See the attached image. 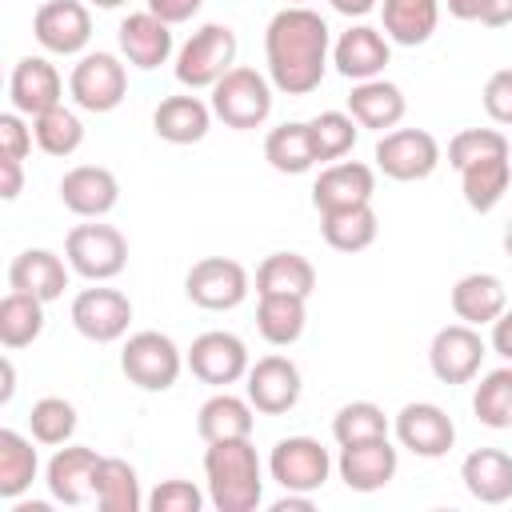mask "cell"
<instances>
[{
    "label": "cell",
    "instance_id": "6da1fadb",
    "mask_svg": "<svg viewBox=\"0 0 512 512\" xmlns=\"http://www.w3.org/2000/svg\"><path fill=\"white\" fill-rule=\"evenodd\" d=\"M332 60V32L320 12L308 4L280 8L264 28V64L268 80L284 96H308L320 88Z\"/></svg>",
    "mask_w": 512,
    "mask_h": 512
},
{
    "label": "cell",
    "instance_id": "7a4b0ae2",
    "mask_svg": "<svg viewBox=\"0 0 512 512\" xmlns=\"http://www.w3.org/2000/svg\"><path fill=\"white\" fill-rule=\"evenodd\" d=\"M204 480H208V500L216 512H256L264 500V468L252 448V436L208 444Z\"/></svg>",
    "mask_w": 512,
    "mask_h": 512
},
{
    "label": "cell",
    "instance_id": "3957f363",
    "mask_svg": "<svg viewBox=\"0 0 512 512\" xmlns=\"http://www.w3.org/2000/svg\"><path fill=\"white\" fill-rule=\"evenodd\" d=\"M236 32L228 24H200L180 48H176V60H172V72L176 80L188 88V92H200V88H212L224 72L236 68Z\"/></svg>",
    "mask_w": 512,
    "mask_h": 512
},
{
    "label": "cell",
    "instance_id": "277c9868",
    "mask_svg": "<svg viewBox=\"0 0 512 512\" xmlns=\"http://www.w3.org/2000/svg\"><path fill=\"white\" fill-rule=\"evenodd\" d=\"M212 116L224 120V128L248 132L260 128L272 116V80L248 64H236L232 72H224L212 88Z\"/></svg>",
    "mask_w": 512,
    "mask_h": 512
},
{
    "label": "cell",
    "instance_id": "5b68a950",
    "mask_svg": "<svg viewBox=\"0 0 512 512\" xmlns=\"http://www.w3.org/2000/svg\"><path fill=\"white\" fill-rule=\"evenodd\" d=\"M184 368L188 364H184V352L176 348V340L156 328L132 332L120 348V372L128 376V384H136L144 392H168Z\"/></svg>",
    "mask_w": 512,
    "mask_h": 512
},
{
    "label": "cell",
    "instance_id": "8992f818",
    "mask_svg": "<svg viewBox=\"0 0 512 512\" xmlns=\"http://www.w3.org/2000/svg\"><path fill=\"white\" fill-rule=\"evenodd\" d=\"M64 260L72 264L76 276H84L92 284H108L128 264V240L116 224L88 220V224H76L64 236Z\"/></svg>",
    "mask_w": 512,
    "mask_h": 512
},
{
    "label": "cell",
    "instance_id": "52a82bcc",
    "mask_svg": "<svg viewBox=\"0 0 512 512\" xmlns=\"http://www.w3.org/2000/svg\"><path fill=\"white\" fill-rule=\"evenodd\" d=\"M68 96L80 112H116L128 96V72H124V60L116 52H84L76 64H72V76H68Z\"/></svg>",
    "mask_w": 512,
    "mask_h": 512
},
{
    "label": "cell",
    "instance_id": "ba28073f",
    "mask_svg": "<svg viewBox=\"0 0 512 512\" xmlns=\"http://www.w3.org/2000/svg\"><path fill=\"white\" fill-rule=\"evenodd\" d=\"M372 160H376V172H384L388 180L412 184V180H428L440 168L444 148L428 128H392V132H380Z\"/></svg>",
    "mask_w": 512,
    "mask_h": 512
},
{
    "label": "cell",
    "instance_id": "9c48e42d",
    "mask_svg": "<svg viewBox=\"0 0 512 512\" xmlns=\"http://www.w3.org/2000/svg\"><path fill=\"white\" fill-rule=\"evenodd\" d=\"M252 292V276L232 256H204L184 276V296L204 312H228L240 308Z\"/></svg>",
    "mask_w": 512,
    "mask_h": 512
},
{
    "label": "cell",
    "instance_id": "30bf717a",
    "mask_svg": "<svg viewBox=\"0 0 512 512\" xmlns=\"http://www.w3.org/2000/svg\"><path fill=\"white\" fill-rule=\"evenodd\" d=\"M68 320H72V328H76L84 340H92V344H116V340L128 336L132 300H128L120 288L96 284V288H84V292L72 296Z\"/></svg>",
    "mask_w": 512,
    "mask_h": 512
},
{
    "label": "cell",
    "instance_id": "8fae6325",
    "mask_svg": "<svg viewBox=\"0 0 512 512\" xmlns=\"http://www.w3.org/2000/svg\"><path fill=\"white\" fill-rule=\"evenodd\" d=\"M184 364L188 372L208 384V388H228V384H240L252 368L248 360V344L236 336V332H224V328H212V332H200L192 340V348L184 352Z\"/></svg>",
    "mask_w": 512,
    "mask_h": 512
},
{
    "label": "cell",
    "instance_id": "7c38bea8",
    "mask_svg": "<svg viewBox=\"0 0 512 512\" xmlns=\"http://www.w3.org/2000/svg\"><path fill=\"white\" fill-rule=\"evenodd\" d=\"M268 476L284 492H320L332 476V456L312 436H284L268 456Z\"/></svg>",
    "mask_w": 512,
    "mask_h": 512
},
{
    "label": "cell",
    "instance_id": "4fadbf2b",
    "mask_svg": "<svg viewBox=\"0 0 512 512\" xmlns=\"http://www.w3.org/2000/svg\"><path fill=\"white\" fill-rule=\"evenodd\" d=\"M484 356H488V344H484L480 328H472L464 320L436 328V336L428 344V368H432V376L440 384H468V380H476Z\"/></svg>",
    "mask_w": 512,
    "mask_h": 512
},
{
    "label": "cell",
    "instance_id": "5bb4252c",
    "mask_svg": "<svg viewBox=\"0 0 512 512\" xmlns=\"http://www.w3.org/2000/svg\"><path fill=\"white\" fill-rule=\"evenodd\" d=\"M32 36L52 56H84L92 40V12L84 0H40L32 16Z\"/></svg>",
    "mask_w": 512,
    "mask_h": 512
},
{
    "label": "cell",
    "instance_id": "9a60e30c",
    "mask_svg": "<svg viewBox=\"0 0 512 512\" xmlns=\"http://www.w3.org/2000/svg\"><path fill=\"white\" fill-rule=\"evenodd\" d=\"M300 392H304V380H300V368L296 360L272 352V356H260L248 376H244V396L252 400V408L260 416H284L300 404Z\"/></svg>",
    "mask_w": 512,
    "mask_h": 512
},
{
    "label": "cell",
    "instance_id": "2e32d148",
    "mask_svg": "<svg viewBox=\"0 0 512 512\" xmlns=\"http://www.w3.org/2000/svg\"><path fill=\"white\" fill-rule=\"evenodd\" d=\"M392 432H396L400 448H408V452L420 456V460H440V456H448V448L456 444V424H452V416H448L440 404H432V400H412V404H404V408L396 412V420H392Z\"/></svg>",
    "mask_w": 512,
    "mask_h": 512
},
{
    "label": "cell",
    "instance_id": "e0dca14e",
    "mask_svg": "<svg viewBox=\"0 0 512 512\" xmlns=\"http://www.w3.org/2000/svg\"><path fill=\"white\" fill-rule=\"evenodd\" d=\"M100 452L88 448V444H60L44 468V484H48V496L68 504V508H80L88 500H96V472H100Z\"/></svg>",
    "mask_w": 512,
    "mask_h": 512
},
{
    "label": "cell",
    "instance_id": "ac0fdd59",
    "mask_svg": "<svg viewBox=\"0 0 512 512\" xmlns=\"http://www.w3.org/2000/svg\"><path fill=\"white\" fill-rule=\"evenodd\" d=\"M392 60V40L384 36V28L372 24H352L332 40V64L344 80L360 84V80H376L384 76Z\"/></svg>",
    "mask_w": 512,
    "mask_h": 512
},
{
    "label": "cell",
    "instance_id": "d6986e66",
    "mask_svg": "<svg viewBox=\"0 0 512 512\" xmlns=\"http://www.w3.org/2000/svg\"><path fill=\"white\" fill-rule=\"evenodd\" d=\"M60 204L80 220H104L120 204V180L104 164H76L60 176Z\"/></svg>",
    "mask_w": 512,
    "mask_h": 512
},
{
    "label": "cell",
    "instance_id": "ffe728a7",
    "mask_svg": "<svg viewBox=\"0 0 512 512\" xmlns=\"http://www.w3.org/2000/svg\"><path fill=\"white\" fill-rule=\"evenodd\" d=\"M336 472L352 492H380L396 480L400 472V452L392 448L388 436L376 440H360V444H344L336 456Z\"/></svg>",
    "mask_w": 512,
    "mask_h": 512
},
{
    "label": "cell",
    "instance_id": "44dd1931",
    "mask_svg": "<svg viewBox=\"0 0 512 512\" xmlns=\"http://www.w3.org/2000/svg\"><path fill=\"white\" fill-rule=\"evenodd\" d=\"M376 196V168L364 160H332L320 168L312 184V208L316 212H340L356 204H372Z\"/></svg>",
    "mask_w": 512,
    "mask_h": 512
},
{
    "label": "cell",
    "instance_id": "7402d4cb",
    "mask_svg": "<svg viewBox=\"0 0 512 512\" xmlns=\"http://www.w3.org/2000/svg\"><path fill=\"white\" fill-rule=\"evenodd\" d=\"M8 100L20 116L36 120L40 112L64 104V80L48 56H20L8 76Z\"/></svg>",
    "mask_w": 512,
    "mask_h": 512
},
{
    "label": "cell",
    "instance_id": "603a6c76",
    "mask_svg": "<svg viewBox=\"0 0 512 512\" xmlns=\"http://www.w3.org/2000/svg\"><path fill=\"white\" fill-rule=\"evenodd\" d=\"M116 40H120V56L140 68V72H152L160 64L172 60L176 52V40H172V24H164L160 16H152L148 8L144 12H128L116 28Z\"/></svg>",
    "mask_w": 512,
    "mask_h": 512
},
{
    "label": "cell",
    "instance_id": "cb8c5ba5",
    "mask_svg": "<svg viewBox=\"0 0 512 512\" xmlns=\"http://www.w3.org/2000/svg\"><path fill=\"white\" fill-rule=\"evenodd\" d=\"M68 272H72V264H68L64 256H56L52 248H24V252L12 256V264H8V288L28 292V296L52 304V300L64 296Z\"/></svg>",
    "mask_w": 512,
    "mask_h": 512
},
{
    "label": "cell",
    "instance_id": "d4e9b609",
    "mask_svg": "<svg viewBox=\"0 0 512 512\" xmlns=\"http://www.w3.org/2000/svg\"><path fill=\"white\" fill-rule=\"evenodd\" d=\"M408 112V100L400 92V84L376 76V80H360L352 84L348 92V116L360 124V128H372V132H392Z\"/></svg>",
    "mask_w": 512,
    "mask_h": 512
},
{
    "label": "cell",
    "instance_id": "484cf974",
    "mask_svg": "<svg viewBox=\"0 0 512 512\" xmlns=\"http://www.w3.org/2000/svg\"><path fill=\"white\" fill-rule=\"evenodd\" d=\"M212 128V104H204L192 92L180 96H164L152 112V132L164 144H200Z\"/></svg>",
    "mask_w": 512,
    "mask_h": 512
},
{
    "label": "cell",
    "instance_id": "4316f807",
    "mask_svg": "<svg viewBox=\"0 0 512 512\" xmlns=\"http://www.w3.org/2000/svg\"><path fill=\"white\" fill-rule=\"evenodd\" d=\"M460 480L472 500L480 504H508L512 500V452L504 448H476L460 460Z\"/></svg>",
    "mask_w": 512,
    "mask_h": 512
},
{
    "label": "cell",
    "instance_id": "83f0119b",
    "mask_svg": "<svg viewBox=\"0 0 512 512\" xmlns=\"http://www.w3.org/2000/svg\"><path fill=\"white\" fill-rule=\"evenodd\" d=\"M256 428V408L248 396H232L228 388L212 392L200 412H196V432L204 444H216V440H244L252 436Z\"/></svg>",
    "mask_w": 512,
    "mask_h": 512
},
{
    "label": "cell",
    "instance_id": "f1b7e54d",
    "mask_svg": "<svg viewBox=\"0 0 512 512\" xmlns=\"http://www.w3.org/2000/svg\"><path fill=\"white\" fill-rule=\"evenodd\" d=\"M452 312L456 320L472 324V328H484L492 324L504 308H508V292H504V280L496 272H468L452 284Z\"/></svg>",
    "mask_w": 512,
    "mask_h": 512
},
{
    "label": "cell",
    "instance_id": "f546056e",
    "mask_svg": "<svg viewBox=\"0 0 512 512\" xmlns=\"http://www.w3.org/2000/svg\"><path fill=\"white\" fill-rule=\"evenodd\" d=\"M512 184V152H492L484 160H472L460 168V192L472 212H492Z\"/></svg>",
    "mask_w": 512,
    "mask_h": 512
},
{
    "label": "cell",
    "instance_id": "4dcf8cb0",
    "mask_svg": "<svg viewBox=\"0 0 512 512\" xmlns=\"http://www.w3.org/2000/svg\"><path fill=\"white\" fill-rule=\"evenodd\" d=\"M440 8H444V0H380L384 36L400 48L428 44L440 24Z\"/></svg>",
    "mask_w": 512,
    "mask_h": 512
},
{
    "label": "cell",
    "instance_id": "1f68e13d",
    "mask_svg": "<svg viewBox=\"0 0 512 512\" xmlns=\"http://www.w3.org/2000/svg\"><path fill=\"white\" fill-rule=\"evenodd\" d=\"M304 324H308V300L304 296H288V292L256 296V332L272 348L296 344L304 336Z\"/></svg>",
    "mask_w": 512,
    "mask_h": 512
},
{
    "label": "cell",
    "instance_id": "d6a6232c",
    "mask_svg": "<svg viewBox=\"0 0 512 512\" xmlns=\"http://www.w3.org/2000/svg\"><path fill=\"white\" fill-rule=\"evenodd\" d=\"M264 160L276 172H284V176H304L308 168H316V148H312L308 120H284V124L268 128V136H264Z\"/></svg>",
    "mask_w": 512,
    "mask_h": 512
},
{
    "label": "cell",
    "instance_id": "836d02e7",
    "mask_svg": "<svg viewBox=\"0 0 512 512\" xmlns=\"http://www.w3.org/2000/svg\"><path fill=\"white\" fill-rule=\"evenodd\" d=\"M320 236L336 252H364L380 236L376 208L372 204H356V208H340V212H320Z\"/></svg>",
    "mask_w": 512,
    "mask_h": 512
},
{
    "label": "cell",
    "instance_id": "e575fe53",
    "mask_svg": "<svg viewBox=\"0 0 512 512\" xmlns=\"http://www.w3.org/2000/svg\"><path fill=\"white\" fill-rule=\"evenodd\" d=\"M312 288H316V268L300 252H272L256 268V296L288 292V296H304L308 300Z\"/></svg>",
    "mask_w": 512,
    "mask_h": 512
},
{
    "label": "cell",
    "instance_id": "d590c367",
    "mask_svg": "<svg viewBox=\"0 0 512 512\" xmlns=\"http://www.w3.org/2000/svg\"><path fill=\"white\" fill-rule=\"evenodd\" d=\"M36 472H40V456L32 440L16 428H0V496L20 500L32 488Z\"/></svg>",
    "mask_w": 512,
    "mask_h": 512
},
{
    "label": "cell",
    "instance_id": "8d00e7d4",
    "mask_svg": "<svg viewBox=\"0 0 512 512\" xmlns=\"http://www.w3.org/2000/svg\"><path fill=\"white\" fill-rule=\"evenodd\" d=\"M148 500L140 492V476L128 460L104 456L96 472V508L100 512H140Z\"/></svg>",
    "mask_w": 512,
    "mask_h": 512
},
{
    "label": "cell",
    "instance_id": "74e56055",
    "mask_svg": "<svg viewBox=\"0 0 512 512\" xmlns=\"http://www.w3.org/2000/svg\"><path fill=\"white\" fill-rule=\"evenodd\" d=\"M44 332V300L8 288V296L0 300V344L8 352L36 344Z\"/></svg>",
    "mask_w": 512,
    "mask_h": 512
},
{
    "label": "cell",
    "instance_id": "f35d334b",
    "mask_svg": "<svg viewBox=\"0 0 512 512\" xmlns=\"http://www.w3.org/2000/svg\"><path fill=\"white\" fill-rule=\"evenodd\" d=\"M308 132H312V148H316V164H332V160H344L352 148H356V136H360V124L348 116V108H328V112H316L308 120Z\"/></svg>",
    "mask_w": 512,
    "mask_h": 512
},
{
    "label": "cell",
    "instance_id": "ab89813d",
    "mask_svg": "<svg viewBox=\"0 0 512 512\" xmlns=\"http://www.w3.org/2000/svg\"><path fill=\"white\" fill-rule=\"evenodd\" d=\"M472 412L484 428H512V364L480 376L472 392Z\"/></svg>",
    "mask_w": 512,
    "mask_h": 512
},
{
    "label": "cell",
    "instance_id": "60d3db41",
    "mask_svg": "<svg viewBox=\"0 0 512 512\" xmlns=\"http://www.w3.org/2000/svg\"><path fill=\"white\" fill-rule=\"evenodd\" d=\"M32 136H36V148L40 152H48V156H72L84 144V120L72 108L56 104V108H48V112H40L32 120Z\"/></svg>",
    "mask_w": 512,
    "mask_h": 512
},
{
    "label": "cell",
    "instance_id": "b9f144b4",
    "mask_svg": "<svg viewBox=\"0 0 512 512\" xmlns=\"http://www.w3.org/2000/svg\"><path fill=\"white\" fill-rule=\"evenodd\" d=\"M28 432L36 444H48V448L68 444L76 432V404L64 396H40L28 412Z\"/></svg>",
    "mask_w": 512,
    "mask_h": 512
},
{
    "label": "cell",
    "instance_id": "7bdbcfd3",
    "mask_svg": "<svg viewBox=\"0 0 512 512\" xmlns=\"http://www.w3.org/2000/svg\"><path fill=\"white\" fill-rule=\"evenodd\" d=\"M388 416L380 404L372 400H352V404H340L336 416H332V440L344 448V444H360V440H376V436H388Z\"/></svg>",
    "mask_w": 512,
    "mask_h": 512
},
{
    "label": "cell",
    "instance_id": "ee69618b",
    "mask_svg": "<svg viewBox=\"0 0 512 512\" xmlns=\"http://www.w3.org/2000/svg\"><path fill=\"white\" fill-rule=\"evenodd\" d=\"M492 152H512L508 148V136L500 132V128H464V132H456L452 140H448V164L460 172L464 164H472V160H484V156H492Z\"/></svg>",
    "mask_w": 512,
    "mask_h": 512
},
{
    "label": "cell",
    "instance_id": "f6af8a7d",
    "mask_svg": "<svg viewBox=\"0 0 512 512\" xmlns=\"http://www.w3.org/2000/svg\"><path fill=\"white\" fill-rule=\"evenodd\" d=\"M148 508H152V512H200V508H204V492H200L192 480L172 476V480H160V484L152 488Z\"/></svg>",
    "mask_w": 512,
    "mask_h": 512
},
{
    "label": "cell",
    "instance_id": "bcb514c9",
    "mask_svg": "<svg viewBox=\"0 0 512 512\" xmlns=\"http://www.w3.org/2000/svg\"><path fill=\"white\" fill-rule=\"evenodd\" d=\"M448 16L456 20H472L484 28H504L512 24V0H444Z\"/></svg>",
    "mask_w": 512,
    "mask_h": 512
},
{
    "label": "cell",
    "instance_id": "7dc6e473",
    "mask_svg": "<svg viewBox=\"0 0 512 512\" xmlns=\"http://www.w3.org/2000/svg\"><path fill=\"white\" fill-rule=\"evenodd\" d=\"M480 104H484V112H488L492 124L512 128V68H496V72L484 80Z\"/></svg>",
    "mask_w": 512,
    "mask_h": 512
},
{
    "label": "cell",
    "instance_id": "c3c4849f",
    "mask_svg": "<svg viewBox=\"0 0 512 512\" xmlns=\"http://www.w3.org/2000/svg\"><path fill=\"white\" fill-rule=\"evenodd\" d=\"M32 120H24L16 108L12 112H0V156H16L24 160L32 152Z\"/></svg>",
    "mask_w": 512,
    "mask_h": 512
},
{
    "label": "cell",
    "instance_id": "681fc988",
    "mask_svg": "<svg viewBox=\"0 0 512 512\" xmlns=\"http://www.w3.org/2000/svg\"><path fill=\"white\" fill-rule=\"evenodd\" d=\"M200 4L204 0H148V12L160 16L164 24H184V20H192L200 12Z\"/></svg>",
    "mask_w": 512,
    "mask_h": 512
},
{
    "label": "cell",
    "instance_id": "f907efd6",
    "mask_svg": "<svg viewBox=\"0 0 512 512\" xmlns=\"http://www.w3.org/2000/svg\"><path fill=\"white\" fill-rule=\"evenodd\" d=\"M488 328H492V336H488L492 352H496L504 364H512V308H504Z\"/></svg>",
    "mask_w": 512,
    "mask_h": 512
},
{
    "label": "cell",
    "instance_id": "816d5d0a",
    "mask_svg": "<svg viewBox=\"0 0 512 512\" xmlns=\"http://www.w3.org/2000/svg\"><path fill=\"white\" fill-rule=\"evenodd\" d=\"M0 172H4L0 196H4V200H16L20 188H24V160H16V156H0Z\"/></svg>",
    "mask_w": 512,
    "mask_h": 512
},
{
    "label": "cell",
    "instance_id": "f5cc1de1",
    "mask_svg": "<svg viewBox=\"0 0 512 512\" xmlns=\"http://www.w3.org/2000/svg\"><path fill=\"white\" fill-rule=\"evenodd\" d=\"M272 512H312V492H284L272 500Z\"/></svg>",
    "mask_w": 512,
    "mask_h": 512
},
{
    "label": "cell",
    "instance_id": "db71d44e",
    "mask_svg": "<svg viewBox=\"0 0 512 512\" xmlns=\"http://www.w3.org/2000/svg\"><path fill=\"white\" fill-rule=\"evenodd\" d=\"M328 4H332L340 16H348V20H360V16H368V12H372L380 0H328Z\"/></svg>",
    "mask_w": 512,
    "mask_h": 512
},
{
    "label": "cell",
    "instance_id": "11a10c76",
    "mask_svg": "<svg viewBox=\"0 0 512 512\" xmlns=\"http://www.w3.org/2000/svg\"><path fill=\"white\" fill-rule=\"evenodd\" d=\"M12 392H16V368H12V360H4V388H0V404H8V400H12Z\"/></svg>",
    "mask_w": 512,
    "mask_h": 512
},
{
    "label": "cell",
    "instance_id": "9f6ffc18",
    "mask_svg": "<svg viewBox=\"0 0 512 512\" xmlns=\"http://www.w3.org/2000/svg\"><path fill=\"white\" fill-rule=\"evenodd\" d=\"M12 512H48V504H16Z\"/></svg>",
    "mask_w": 512,
    "mask_h": 512
},
{
    "label": "cell",
    "instance_id": "6f0895ef",
    "mask_svg": "<svg viewBox=\"0 0 512 512\" xmlns=\"http://www.w3.org/2000/svg\"><path fill=\"white\" fill-rule=\"evenodd\" d=\"M504 252L512 256V216H508V224H504Z\"/></svg>",
    "mask_w": 512,
    "mask_h": 512
},
{
    "label": "cell",
    "instance_id": "680465c9",
    "mask_svg": "<svg viewBox=\"0 0 512 512\" xmlns=\"http://www.w3.org/2000/svg\"><path fill=\"white\" fill-rule=\"evenodd\" d=\"M88 4H96V8H120V4H128V0H88Z\"/></svg>",
    "mask_w": 512,
    "mask_h": 512
},
{
    "label": "cell",
    "instance_id": "91938a15",
    "mask_svg": "<svg viewBox=\"0 0 512 512\" xmlns=\"http://www.w3.org/2000/svg\"><path fill=\"white\" fill-rule=\"evenodd\" d=\"M288 4H304V0H288Z\"/></svg>",
    "mask_w": 512,
    "mask_h": 512
}]
</instances>
